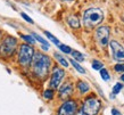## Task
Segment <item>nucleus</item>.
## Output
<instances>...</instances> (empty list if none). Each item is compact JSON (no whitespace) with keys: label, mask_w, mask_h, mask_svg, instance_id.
I'll list each match as a JSON object with an SVG mask.
<instances>
[{"label":"nucleus","mask_w":124,"mask_h":115,"mask_svg":"<svg viewBox=\"0 0 124 115\" xmlns=\"http://www.w3.org/2000/svg\"><path fill=\"white\" fill-rule=\"evenodd\" d=\"M92 67H93L94 70H102V67H104V65H102L101 62H99V60H93L92 62Z\"/></svg>","instance_id":"f3484780"},{"label":"nucleus","mask_w":124,"mask_h":115,"mask_svg":"<svg viewBox=\"0 0 124 115\" xmlns=\"http://www.w3.org/2000/svg\"><path fill=\"white\" fill-rule=\"evenodd\" d=\"M110 49L114 59L118 62H124V48L117 41H110Z\"/></svg>","instance_id":"1a4fd4ad"},{"label":"nucleus","mask_w":124,"mask_h":115,"mask_svg":"<svg viewBox=\"0 0 124 115\" xmlns=\"http://www.w3.org/2000/svg\"><path fill=\"white\" fill-rule=\"evenodd\" d=\"M33 37L35 38V39H37V40H38L39 42H41V43H42V45H43V46H48V43H47V41H46L45 39H43V38H41V37H40V35H38V34L33 33Z\"/></svg>","instance_id":"4be33fe9"},{"label":"nucleus","mask_w":124,"mask_h":115,"mask_svg":"<svg viewBox=\"0 0 124 115\" xmlns=\"http://www.w3.org/2000/svg\"><path fill=\"white\" fill-rule=\"evenodd\" d=\"M45 34H46V35H47V37H48V39H50V40L53 41L54 43H56V45H58V46L60 45V43H59V40H58L57 38H55V37H54V35H53V34H51V33H50V32H48V31H46V32H45Z\"/></svg>","instance_id":"dca6fc26"},{"label":"nucleus","mask_w":124,"mask_h":115,"mask_svg":"<svg viewBox=\"0 0 124 115\" xmlns=\"http://www.w3.org/2000/svg\"><path fill=\"white\" fill-rule=\"evenodd\" d=\"M72 56L74 57V59H76V62H83L84 60V56L81 54L80 51H76V50H72Z\"/></svg>","instance_id":"2eb2a0df"},{"label":"nucleus","mask_w":124,"mask_h":115,"mask_svg":"<svg viewBox=\"0 0 124 115\" xmlns=\"http://www.w3.org/2000/svg\"><path fill=\"white\" fill-rule=\"evenodd\" d=\"M17 40L13 37H7L0 46V57H9L16 50Z\"/></svg>","instance_id":"7ed1b4c3"},{"label":"nucleus","mask_w":124,"mask_h":115,"mask_svg":"<svg viewBox=\"0 0 124 115\" xmlns=\"http://www.w3.org/2000/svg\"><path fill=\"white\" fill-rule=\"evenodd\" d=\"M21 15H22V17L24 19H25V21H26V22H29V23H31V24H33V21H32V18H31L30 16H27L26 14H25V13H22V14H21Z\"/></svg>","instance_id":"393cba45"},{"label":"nucleus","mask_w":124,"mask_h":115,"mask_svg":"<svg viewBox=\"0 0 124 115\" xmlns=\"http://www.w3.org/2000/svg\"><path fill=\"white\" fill-rule=\"evenodd\" d=\"M73 93V85L71 83H65L59 89V97L62 99H67Z\"/></svg>","instance_id":"9d476101"},{"label":"nucleus","mask_w":124,"mask_h":115,"mask_svg":"<svg viewBox=\"0 0 124 115\" xmlns=\"http://www.w3.org/2000/svg\"><path fill=\"white\" fill-rule=\"evenodd\" d=\"M100 100L96 98V97H89L84 100L83 103V107L82 109L88 115H96L98 114V112L100 109Z\"/></svg>","instance_id":"39448f33"},{"label":"nucleus","mask_w":124,"mask_h":115,"mask_svg":"<svg viewBox=\"0 0 124 115\" xmlns=\"http://www.w3.org/2000/svg\"><path fill=\"white\" fill-rule=\"evenodd\" d=\"M64 74H65L64 70H62L59 67L54 68L53 74H51V79H50V87L53 89H57L58 88V85L60 84V81L64 78Z\"/></svg>","instance_id":"6e6552de"},{"label":"nucleus","mask_w":124,"mask_h":115,"mask_svg":"<svg viewBox=\"0 0 124 115\" xmlns=\"http://www.w3.org/2000/svg\"><path fill=\"white\" fill-rule=\"evenodd\" d=\"M76 103L74 100H66L59 107L58 115H74L76 113Z\"/></svg>","instance_id":"0eeeda50"},{"label":"nucleus","mask_w":124,"mask_h":115,"mask_svg":"<svg viewBox=\"0 0 124 115\" xmlns=\"http://www.w3.org/2000/svg\"><path fill=\"white\" fill-rule=\"evenodd\" d=\"M102 19H104V13L99 8H89L83 14V23L88 29L97 26L102 22Z\"/></svg>","instance_id":"f03ea898"},{"label":"nucleus","mask_w":124,"mask_h":115,"mask_svg":"<svg viewBox=\"0 0 124 115\" xmlns=\"http://www.w3.org/2000/svg\"><path fill=\"white\" fill-rule=\"evenodd\" d=\"M121 80H122V81H123V82H124V74H123V75H122V76H121Z\"/></svg>","instance_id":"cd10ccee"},{"label":"nucleus","mask_w":124,"mask_h":115,"mask_svg":"<svg viewBox=\"0 0 124 115\" xmlns=\"http://www.w3.org/2000/svg\"><path fill=\"white\" fill-rule=\"evenodd\" d=\"M34 57V50L33 48L29 45H22L19 48V54H18V62L21 65L26 66L33 60Z\"/></svg>","instance_id":"20e7f679"},{"label":"nucleus","mask_w":124,"mask_h":115,"mask_svg":"<svg viewBox=\"0 0 124 115\" xmlns=\"http://www.w3.org/2000/svg\"><path fill=\"white\" fill-rule=\"evenodd\" d=\"M68 24H70L71 27H73V29H78V27H80L79 18H78L76 16H71V17H68Z\"/></svg>","instance_id":"f8f14e48"},{"label":"nucleus","mask_w":124,"mask_h":115,"mask_svg":"<svg viewBox=\"0 0 124 115\" xmlns=\"http://www.w3.org/2000/svg\"><path fill=\"white\" fill-rule=\"evenodd\" d=\"M76 115H88V114H86V113L83 111V109H81V111H79L78 113H76Z\"/></svg>","instance_id":"bb28decb"},{"label":"nucleus","mask_w":124,"mask_h":115,"mask_svg":"<svg viewBox=\"0 0 124 115\" xmlns=\"http://www.w3.org/2000/svg\"><path fill=\"white\" fill-rule=\"evenodd\" d=\"M55 58H56V59L58 60V63L62 64L63 66H65V67H67V66H68V62H67L66 59H65V58H64V57H63L62 55H59L58 52H56V54H55Z\"/></svg>","instance_id":"4468645a"},{"label":"nucleus","mask_w":124,"mask_h":115,"mask_svg":"<svg viewBox=\"0 0 124 115\" xmlns=\"http://www.w3.org/2000/svg\"><path fill=\"white\" fill-rule=\"evenodd\" d=\"M32 67L33 72L39 78H45L47 76L50 68V59L48 56L43 55L41 52L34 54L33 60H32Z\"/></svg>","instance_id":"f257e3e1"},{"label":"nucleus","mask_w":124,"mask_h":115,"mask_svg":"<svg viewBox=\"0 0 124 115\" xmlns=\"http://www.w3.org/2000/svg\"><path fill=\"white\" fill-rule=\"evenodd\" d=\"M21 37H22L24 40H26L27 42H30L31 45H33L34 43V39L32 37H30V35H24V34H21Z\"/></svg>","instance_id":"5701e85b"},{"label":"nucleus","mask_w":124,"mask_h":115,"mask_svg":"<svg viewBox=\"0 0 124 115\" xmlns=\"http://www.w3.org/2000/svg\"><path fill=\"white\" fill-rule=\"evenodd\" d=\"M100 75H101V78L105 81H108L109 80V74H108V72H107V70H105V68L100 70Z\"/></svg>","instance_id":"aec40b11"},{"label":"nucleus","mask_w":124,"mask_h":115,"mask_svg":"<svg viewBox=\"0 0 124 115\" xmlns=\"http://www.w3.org/2000/svg\"><path fill=\"white\" fill-rule=\"evenodd\" d=\"M0 38H1V32H0Z\"/></svg>","instance_id":"c85d7f7f"},{"label":"nucleus","mask_w":124,"mask_h":115,"mask_svg":"<svg viewBox=\"0 0 124 115\" xmlns=\"http://www.w3.org/2000/svg\"><path fill=\"white\" fill-rule=\"evenodd\" d=\"M122 88H123L122 83H116V84L114 85V88H113V93H114V95H117V93L122 90Z\"/></svg>","instance_id":"6ab92c4d"},{"label":"nucleus","mask_w":124,"mask_h":115,"mask_svg":"<svg viewBox=\"0 0 124 115\" xmlns=\"http://www.w3.org/2000/svg\"><path fill=\"white\" fill-rule=\"evenodd\" d=\"M59 47V49L62 50L63 52H65V54H70V52H72V49L68 47V46H65V45H59L58 46Z\"/></svg>","instance_id":"412c9836"},{"label":"nucleus","mask_w":124,"mask_h":115,"mask_svg":"<svg viewBox=\"0 0 124 115\" xmlns=\"http://www.w3.org/2000/svg\"><path fill=\"white\" fill-rule=\"evenodd\" d=\"M114 68H115L116 72H120V73L121 72H124V64H116Z\"/></svg>","instance_id":"b1692460"},{"label":"nucleus","mask_w":124,"mask_h":115,"mask_svg":"<svg viewBox=\"0 0 124 115\" xmlns=\"http://www.w3.org/2000/svg\"><path fill=\"white\" fill-rule=\"evenodd\" d=\"M112 114H113V115H122L120 112L117 111V109H115V108H113V109H112Z\"/></svg>","instance_id":"a878e982"},{"label":"nucleus","mask_w":124,"mask_h":115,"mask_svg":"<svg viewBox=\"0 0 124 115\" xmlns=\"http://www.w3.org/2000/svg\"><path fill=\"white\" fill-rule=\"evenodd\" d=\"M43 97L45 98H47V99H53V97H54V91L53 90H46L45 92H43Z\"/></svg>","instance_id":"a211bd4d"},{"label":"nucleus","mask_w":124,"mask_h":115,"mask_svg":"<svg viewBox=\"0 0 124 115\" xmlns=\"http://www.w3.org/2000/svg\"><path fill=\"white\" fill-rule=\"evenodd\" d=\"M70 63L73 65V67H74L76 71H79L80 73H82V74H84V73H85V70H84V68H83V67L81 66V65H80V64L76 62V60L71 59V60H70Z\"/></svg>","instance_id":"ddd939ff"},{"label":"nucleus","mask_w":124,"mask_h":115,"mask_svg":"<svg viewBox=\"0 0 124 115\" xmlns=\"http://www.w3.org/2000/svg\"><path fill=\"white\" fill-rule=\"evenodd\" d=\"M78 89H79V91H80L81 93H85L86 91H89L90 87H89V84H88L86 82L80 81L79 83H78Z\"/></svg>","instance_id":"9b49d317"},{"label":"nucleus","mask_w":124,"mask_h":115,"mask_svg":"<svg viewBox=\"0 0 124 115\" xmlns=\"http://www.w3.org/2000/svg\"><path fill=\"white\" fill-rule=\"evenodd\" d=\"M63 1H67V0H63Z\"/></svg>","instance_id":"c756f323"},{"label":"nucleus","mask_w":124,"mask_h":115,"mask_svg":"<svg viewBox=\"0 0 124 115\" xmlns=\"http://www.w3.org/2000/svg\"><path fill=\"white\" fill-rule=\"evenodd\" d=\"M96 39L101 47H105L109 40V27L108 26H100L96 31Z\"/></svg>","instance_id":"423d86ee"}]
</instances>
